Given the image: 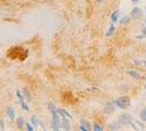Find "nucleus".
I'll return each mask as SVG.
<instances>
[{"label": "nucleus", "mask_w": 146, "mask_h": 131, "mask_svg": "<svg viewBox=\"0 0 146 131\" xmlns=\"http://www.w3.org/2000/svg\"><path fill=\"white\" fill-rule=\"evenodd\" d=\"M0 129H1V130L5 129V127H2V121H0Z\"/></svg>", "instance_id": "2eb2a0df"}, {"label": "nucleus", "mask_w": 146, "mask_h": 131, "mask_svg": "<svg viewBox=\"0 0 146 131\" xmlns=\"http://www.w3.org/2000/svg\"><path fill=\"white\" fill-rule=\"evenodd\" d=\"M29 55V51L22 47H13L8 50L7 56L9 59H18V60H24Z\"/></svg>", "instance_id": "f257e3e1"}, {"label": "nucleus", "mask_w": 146, "mask_h": 131, "mask_svg": "<svg viewBox=\"0 0 146 131\" xmlns=\"http://www.w3.org/2000/svg\"><path fill=\"white\" fill-rule=\"evenodd\" d=\"M17 95H18V97L20 98V104H21V106H22V108H23L24 110H26V112H27V110H29V107H27V105H26V104L24 103V100H23V96H22V95L20 94V92H19V91H17Z\"/></svg>", "instance_id": "423d86ee"}, {"label": "nucleus", "mask_w": 146, "mask_h": 131, "mask_svg": "<svg viewBox=\"0 0 146 131\" xmlns=\"http://www.w3.org/2000/svg\"><path fill=\"white\" fill-rule=\"evenodd\" d=\"M131 15L133 17V18H135V19H139L141 15H142V11H141L140 8H134L133 10H132V12H131Z\"/></svg>", "instance_id": "39448f33"}, {"label": "nucleus", "mask_w": 146, "mask_h": 131, "mask_svg": "<svg viewBox=\"0 0 146 131\" xmlns=\"http://www.w3.org/2000/svg\"><path fill=\"white\" fill-rule=\"evenodd\" d=\"M23 126H24V119L19 118L18 119V127L20 128V129H22V128H23Z\"/></svg>", "instance_id": "9d476101"}, {"label": "nucleus", "mask_w": 146, "mask_h": 131, "mask_svg": "<svg viewBox=\"0 0 146 131\" xmlns=\"http://www.w3.org/2000/svg\"><path fill=\"white\" fill-rule=\"evenodd\" d=\"M118 15H119V11L117 10V11H115V12H113L112 17H111V18H112V21H113V22H117V18H118Z\"/></svg>", "instance_id": "f8f14e48"}, {"label": "nucleus", "mask_w": 146, "mask_h": 131, "mask_svg": "<svg viewBox=\"0 0 146 131\" xmlns=\"http://www.w3.org/2000/svg\"><path fill=\"white\" fill-rule=\"evenodd\" d=\"M51 112H52V129L54 130H59V128H60V117H59V115L56 112L55 109H51Z\"/></svg>", "instance_id": "7ed1b4c3"}, {"label": "nucleus", "mask_w": 146, "mask_h": 131, "mask_svg": "<svg viewBox=\"0 0 146 131\" xmlns=\"http://www.w3.org/2000/svg\"><path fill=\"white\" fill-rule=\"evenodd\" d=\"M7 115H8V117L10 119L15 118V112H14V109H13L12 107H8V109H7Z\"/></svg>", "instance_id": "0eeeda50"}, {"label": "nucleus", "mask_w": 146, "mask_h": 131, "mask_svg": "<svg viewBox=\"0 0 146 131\" xmlns=\"http://www.w3.org/2000/svg\"><path fill=\"white\" fill-rule=\"evenodd\" d=\"M26 127H27V130H30V131H33L34 130V128L32 127V126L30 125V124H26Z\"/></svg>", "instance_id": "4468645a"}, {"label": "nucleus", "mask_w": 146, "mask_h": 131, "mask_svg": "<svg viewBox=\"0 0 146 131\" xmlns=\"http://www.w3.org/2000/svg\"><path fill=\"white\" fill-rule=\"evenodd\" d=\"M93 129H94L95 131H103V127H102V126H99L98 124H94Z\"/></svg>", "instance_id": "9b49d317"}, {"label": "nucleus", "mask_w": 146, "mask_h": 131, "mask_svg": "<svg viewBox=\"0 0 146 131\" xmlns=\"http://www.w3.org/2000/svg\"><path fill=\"white\" fill-rule=\"evenodd\" d=\"M131 120H132V118H131V115L130 114H123V115H121L120 117H119V122L121 124V125H130L131 124Z\"/></svg>", "instance_id": "20e7f679"}, {"label": "nucleus", "mask_w": 146, "mask_h": 131, "mask_svg": "<svg viewBox=\"0 0 146 131\" xmlns=\"http://www.w3.org/2000/svg\"><path fill=\"white\" fill-rule=\"evenodd\" d=\"M113 31H115V27H113V25H111V27L109 29V32L107 33V36H110V35H112Z\"/></svg>", "instance_id": "ddd939ff"}, {"label": "nucleus", "mask_w": 146, "mask_h": 131, "mask_svg": "<svg viewBox=\"0 0 146 131\" xmlns=\"http://www.w3.org/2000/svg\"><path fill=\"white\" fill-rule=\"evenodd\" d=\"M143 34L146 36V29H143Z\"/></svg>", "instance_id": "dca6fc26"}, {"label": "nucleus", "mask_w": 146, "mask_h": 131, "mask_svg": "<svg viewBox=\"0 0 146 131\" xmlns=\"http://www.w3.org/2000/svg\"><path fill=\"white\" fill-rule=\"evenodd\" d=\"M115 103H116V105L119 107V108L125 109V108H128V107L130 106L131 100H130V97H128V96H121V97L117 98V100H115Z\"/></svg>", "instance_id": "f03ea898"}, {"label": "nucleus", "mask_w": 146, "mask_h": 131, "mask_svg": "<svg viewBox=\"0 0 146 131\" xmlns=\"http://www.w3.org/2000/svg\"><path fill=\"white\" fill-rule=\"evenodd\" d=\"M140 118L143 120V121H146V108L142 109L140 112Z\"/></svg>", "instance_id": "6e6552de"}, {"label": "nucleus", "mask_w": 146, "mask_h": 131, "mask_svg": "<svg viewBox=\"0 0 146 131\" xmlns=\"http://www.w3.org/2000/svg\"><path fill=\"white\" fill-rule=\"evenodd\" d=\"M128 73L131 76H133V78H136V79H139L140 78V74H139V72H136V71H132V70H130V71H128Z\"/></svg>", "instance_id": "1a4fd4ad"}, {"label": "nucleus", "mask_w": 146, "mask_h": 131, "mask_svg": "<svg viewBox=\"0 0 146 131\" xmlns=\"http://www.w3.org/2000/svg\"><path fill=\"white\" fill-rule=\"evenodd\" d=\"M98 1H99V2H102V1H103V0H98Z\"/></svg>", "instance_id": "f3484780"}]
</instances>
